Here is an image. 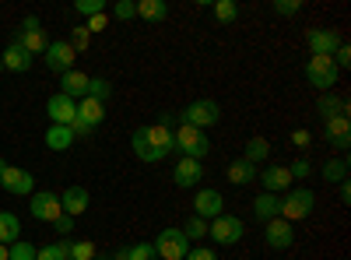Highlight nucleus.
Here are the masks:
<instances>
[{"mask_svg":"<svg viewBox=\"0 0 351 260\" xmlns=\"http://www.w3.org/2000/svg\"><path fill=\"white\" fill-rule=\"evenodd\" d=\"M130 148H134V155L141 158V162H162V158H169L172 155V130H165L162 123H155V127H137L134 130V137H130Z\"/></svg>","mask_w":351,"mask_h":260,"instance_id":"f257e3e1","label":"nucleus"},{"mask_svg":"<svg viewBox=\"0 0 351 260\" xmlns=\"http://www.w3.org/2000/svg\"><path fill=\"white\" fill-rule=\"evenodd\" d=\"M172 144H176L172 152H180L183 158H197V162L211 152V141H208V134L197 130V127H183V123L172 130Z\"/></svg>","mask_w":351,"mask_h":260,"instance_id":"f03ea898","label":"nucleus"},{"mask_svg":"<svg viewBox=\"0 0 351 260\" xmlns=\"http://www.w3.org/2000/svg\"><path fill=\"white\" fill-rule=\"evenodd\" d=\"M313 208H316V193L313 190H306V187H291L285 197H281V218L285 222H306L309 215H313Z\"/></svg>","mask_w":351,"mask_h":260,"instance_id":"7ed1b4c3","label":"nucleus"},{"mask_svg":"<svg viewBox=\"0 0 351 260\" xmlns=\"http://www.w3.org/2000/svg\"><path fill=\"white\" fill-rule=\"evenodd\" d=\"M306 81L313 84V88L324 95V92H334V84L341 81V71L334 64V56H309L306 64Z\"/></svg>","mask_w":351,"mask_h":260,"instance_id":"20e7f679","label":"nucleus"},{"mask_svg":"<svg viewBox=\"0 0 351 260\" xmlns=\"http://www.w3.org/2000/svg\"><path fill=\"white\" fill-rule=\"evenodd\" d=\"M218 117H221V106L215 99H193L180 113V123L183 127H197V130H208L211 123H218Z\"/></svg>","mask_w":351,"mask_h":260,"instance_id":"39448f33","label":"nucleus"},{"mask_svg":"<svg viewBox=\"0 0 351 260\" xmlns=\"http://www.w3.org/2000/svg\"><path fill=\"white\" fill-rule=\"evenodd\" d=\"M208 236H211L218 246H236V243L246 236V225H243V218H236V215H218V218L208 222Z\"/></svg>","mask_w":351,"mask_h":260,"instance_id":"423d86ee","label":"nucleus"},{"mask_svg":"<svg viewBox=\"0 0 351 260\" xmlns=\"http://www.w3.org/2000/svg\"><path fill=\"white\" fill-rule=\"evenodd\" d=\"M152 246H155L158 260H183L190 253V239L183 236V228H162Z\"/></svg>","mask_w":351,"mask_h":260,"instance_id":"0eeeda50","label":"nucleus"},{"mask_svg":"<svg viewBox=\"0 0 351 260\" xmlns=\"http://www.w3.org/2000/svg\"><path fill=\"white\" fill-rule=\"evenodd\" d=\"M43 60H46V67H49L53 74H67V71H74V64H77V53L71 49L67 39H53V43L46 46V53H43Z\"/></svg>","mask_w":351,"mask_h":260,"instance_id":"6e6552de","label":"nucleus"},{"mask_svg":"<svg viewBox=\"0 0 351 260\" xmlns=\"http://www.w3.org/2000/svg\"><path fill=\"white\" fill-rule=\"evenodd\" d=\"M0 187H4L11 197H32V193H36L32 172L21 169V165H8V169H4V176H0Z\"/></svg>","mask_w":351,"mask_h":260,"instance_id":"1a4fd4ad","label":"nucleus"},{"mask_svg":"<svg viewBox=\"0 0 351 260\" xmlns=\"http://www.w3.org/2000/svg\"><path fill=\"white\" fill-rule=\"evenodd\" d=\"M341 43L344 39H341L337 28H309L306 32V46H309L313 56H334Z\"/></svg>","mask_w":351,"mask_h":260,"instance_id":"9d476101","label":"nucleus"},{"mask_svg":"<svg viewBox=\"0 0 351 260\" xmlns=\"http://www.w3.org/2000/svg\"><path fill=\"white\" fill-rule=\"evenodd\" d=\"M263 243H267L271 250H291L295 246V225L285 222V218H274L263 225Z\"/></svg>","mask_w":351,"mask_h":260,"instance_id":"9b49d317","label":"nucleus"},{"mask_svg":"<svg viewBox=\"0 0 351 260\" xmlns=\"http://www.w3.org/2000/svg\"><path fill=\"white\" fill-rule=\"evenodd\" d=\"M256 180L263 183V193H278V197L288 193L291 183H295V180H291V172H288V165H267V169H260Z\"/></svg>","mask_w":351,"mask_h":260,"instance_id":"f8f14e48","label":"nucleus"},{"mask_svg":"<svg viewBox=\"0 0 351 260\" xmlns=\"http://www.w3.org/2000/svg\"><path fill=\"white\" fill-rule=\"evenodd\" d=\"M60 215H64V208H60V193H49V190L32 193V218H36V222L53 225Z\"/></svg>","mask_w":351,"mask_h":260,"instance_id":"ddd939ff","label":"nucleus"},{"mask_svg":"<svg viewBox=\"0 0 351 260\" xmlns=\"http://www.w3.org/2000/svg\"><path fill=\"white\" fill-rule=\"evenodd\" d=\"M46 113H49V123H56V127H71V123H74V117H77V102L56 92V95H49Z\"/></svg>","mask_w":351,"mask_h":260,"instance_id":"4468645a","label":"nucleus"},{"mask_svg":"<svg viewBox=\"0 0 351 260\" xmlns=\"http://www.w3.org/2000/svg\"><path fill=\"white\" fill-rule=\"evenodd\" d=\"M193 215L204 218V222L225 215V197H221L218 190H197V197H193Z\"/></svg>","mask_w":351,"mask_h":260,"instance_id":"2eb2a0df","label":"nucleus"},{"mask_svg":"<svg viewBox=\"0 0 351 260\" xmlns=\"http://www.w3.org/2000/svg\"><path fill=\"white\" fill-rule=\"evenodd\" d=\"M200 180H204V165L197 158H180L176 162V169H172V183L176 187L190 190V187H200Z\"/></svg>","mask_w":351,"mask_h":260,"instance_id":"dca6fc26","label":"nucleus"},{"mask_svg":"<svg viewBox=\"0 0 351 260\" xmlns=\"http://www.w3.org/2000/svg\"><path fill=\"white\" fill-rule=\"evenodd\" d=\"M324 137L334 144L337 152H348V148H351V117H334V120H324Z\"/></svg>","mask_w":351,"mask_h":260,"instance_id":"f3484780","label":"nucleus"},{"mask_svg":"<svg viewBox=\"0 0 351 260\" xmlns=\"http://www.w3.org/2000/svg\"><path fill=\"white\" fill-rule=\"evenodd\" d=\"M88 190L84 187H67L64 193H60V208H64V215H71V218H77V215H84L88 211Z\"/></svg>","mask_w":351,"mask_h":260,"instance_id":"a211bd4d","label":"nucleus"},{"mask_svg":"<svg viewBox=\"0 0 351 260\" xmlns=\"http://www.w3.org/2000/svg\"><path fill=\"white\" fill-rule=\"evenodd\" d=\"M60 95L81 102V99L88 95V74H81V71H67V74H60Z\"/></svg>","mask_w":351,"mask_h":260,"instance_id":"6ab92c4d","label":"nucleus"},{"mask_svg":"<svg viewBox=\"0 0 351 260\" xmlns=\"http://www.w3.org/2000/svg\"><path fill=\"white\" fill-rule=\"evenodd\" d=\"M253 215H256V222H274V218H281V197L278 193H260L256 200H253Z\"/></svg>","mask_w":351,"mask_h":260,"instance_id":"aec40b11","label":"nucleus"},{"mask_svg":"<svg viewBox=\"0 0 351 260\" xmlns=\"http://www.w3.org/2000/svg\"><path fill=\"white\" fill-rule=\"evenodd\" d=\"M316 113L324 120H334V117H348V99L344 95H334V92H324L316 99Z\"/></svg>","mask_w":351,"mask_h":260,"instance_id":"412c9836","label":"nucleus"},{"mask_svg":"<svg viewBox=\"0 0 351 260\" xmlns=\"http://www.w3.org/2000/svg\"><path fill=\"white\" fill-rule=\"evenodd\" d=\"M11 46H18V49H25L28 56H32V60H36V56H43L46 53V36H43V28H39V32H18L14 39H11Z\"/></svg>","mask_w":351,"mask_h":260,"instance_id":"4be33fe9","label":"nucleus"},{"mask_svg":"<svg viewBox=\"0 0 351 260\" xmlns=\"http://www.w3.org/2000/svg\"><path fill=\"white\" fill-rule=\"evenodd\" d=\"M225 176H228V183H236V187H250L256 180V165H250L246 158H236V162H228Z\"/></svg>","mask_w":351,"mask_h":260,"instance_id":"5701e85b","label":"nucleus"},{"mask_svg":"<svg viewBox=\"0 0 351 260\" xmlns=\"http://www.w3.org/2000/svg\"><path fill=\"white\" fill-rule=\"evenodd\" d=\"M0 64H4V71H11V74H25V71L32 67L36 60H32V56H28L25 49L8 46V49H4V56H0Z\"/></svg>","mask_w":351,"mask_h":260,"instance_id":"b1692460","label":"nucleus"},{"mask_svg":"<svg viewBox=\"0 0 351 260\" xmlns=\"http://www.w3.org/2000/svg\"><path fill=\"white\" fill-rule=\"evenodd\" d=\"M74 141H77V137L71 134V127H56V123H49V130H46V148H49V152H67Z\"/></svg>","mask_w":351,"mask_h":260,"instance_id":"393cba45","label":"nucleus"},{"mask_svg":"<svg viewBox=\"0 0 351 260\" xmlns=\"http://www.w3.org/2000/svg\"><path fill=\"white\" fill-rule=\"evenodd\" d=\"M21 239V222L11 211H0V246H11Z\"/></svg>","mask_w":351,"mask_h":260,"instance_id":"a878e982","label":"nucleus"},{"mask_svg":"<svg viewBox=\"0 0 351 260\" xmlns=\"http://www.w3.org/2000/svg\"><path fill=\"white\" fill-rule=\"evenodd\" d=\"M165 14H169V4H165V0H137V18L158 25V21H165Z\"/></svg>","mask_w":351,"mask_h":260,"instance_id":"bb28decb","label":"nucleus"},{"mask_svg":"<svg viewBox=\"0 0 351 260\" xmlns=\"http://www.w3.org/2000/svg\"><path fill=\"white\" fill-rule=\"evenodd\" d=\"M250 165H263L271 158V141L267 137H250L246 141V155H243Z\"/></svg>","mask_w":351,"mask_h":260,"instance_id":"cd10ccee","label":"nucleus"},{"mask_svg":"<svg viewBox=\"0 0 351 260\" xmlns=\"http://www.w3.org/2000/svg\"><path fill=\"white\" fill-rule=\"evenodd\" d=\"M77 117H81L88 127H99V123L106 120V106L95 102V99H81V102H77Z\"/></svg>","mask_w":351,"mask_h":260,"instance_id":"c85d7f7f","label":"nucleus"},{"mask_svg":"<svg viewBox=\"0 0 351 260\" xmlns=\"http://www.w3.org/2000/svg\"><path fill=\"white\" fill-rule=\"evenodd\" d=\"M211 14L218 25H236L239 21V4L236 0H218V4H211Z\"/></svg>","mask_w":351,"mask_h":260,"instance_id":"c756f323","label":"nucleus"},{"mask_svg":"<svg viewBox=\"0 0 351 260\" xmlns=\"http://www.w3.org/2000/svg\"><path fill=\"white\" fill-rule=\"evenodd\" d=\"M348 180V158L341 155V158H327L324 162V183L330 187V183H344Z\"/></svg>","mask_w":351,"mask_h":260,"instance_id":"7c9ffc66","label":"nucleus"},{"mask_svg":"<svg viewBox=\"0 0 351 260\" xmlns=\"http://www.w3.org/2000/svg\"><path fill=\"white\" fill-rule=\"evenodd\" d=\"M109 95H112V84L106 81V78H88V95L84 99H95V102H109Z\"/></svg>","mask_w":351,"mask_h":260,"instance_id":"2f4dec72","label":"nucleus"},{"mask_svg":"<svg viewBox=\"0 0 351 260\" xmlns=\"http://www.w3.org/2000/svg\"><path fill=\"white\" fill-rule=\"evenodd\" d=\"M71 243H49V246H43V250H36V260H71Z\"/></svg>","mask_w":351,"mask_h":260,"instance_id":"473e14b6","label":"nucleus"},{"mask_svg":"<svg viewBox=\"0 0 351 260\" xmlns=\"http://www.w3.org/2000/svg\"><path fill=\"white\" fill-rule=\"evenodd\" d=\"M67 253H71V260H92L99 250H95V243H92V239H77V243H71V250H67Z\"/></svg>","mask_w":351,"mask_h":260,"instance_id":"72a5a7b5","label":"nucleus"},{"mask_svg":"<svg viewBox=\"0 0 351 260\" xmlns=\"http://www.w3.org/2000/svg\"><path fill=\"white\" fill-rule=\"evenodd\" d=\"M8 257H11V260H36V246L25 243V239H18V243L8 246Z\"/></svg>","mask_w":351,"mask_h":260,"instance_id":"f704fd0d","label":"nucleus"},{"mask_svg":"<svg viewBox=\"0 0 351 260\" xmlns=\"http://www.w3.org/2000/svg\"><path fill=\"white\" fill-rule=\"evenodd\" d=\"M67 43H71V49H74V53H81V49H88L92 36H88V28H84V25H77V28H71V39H67Z\"/></svg>","mask_w":351,"mask_h":260,"instance_id":"c9c22d12","label":"nucleus"},{"mask_svg":"<svg viewBox=\"0 0 351 260\" xmlns=\"http://www.w3.org/2000/svg\"><path fill=\"white\" fill-rule=\"evenodd\" d=\"M183 236H186V239H204V236H208V222L193 215V218L186 222V228H183Z\"/></svg>","mask_w":351,"mask_h":260,"instance_id":"e433bc0d","label":"nucleus"},{"mask_svg":"<svg viewBox=\"0 0 351 260\" xmlns=\"http://www.w3.org/2000/svg\"><path fill=\"white\" fill-rule=\"evenodd\" d=\"M127 260H158V257L152 243H137V246H127Z\"/></svg>","mask_w":351,"mask_h":260,"instance_id":"4c0bfd02","label":"nucleus"},{"mask_svg":"<svg viewBox=\"0 0 351 260\" xmlns=\"http://www.w3.org/2000/svg\"><path fill=\"white\" fill-rule=\"evenodd\" d=\"M77 14H84V18H95V14H106V4L102 0H77Z\"/></svg>","mask_w":351,"mask_h":260,"instance_id":"58836bf2","label":"nucleus"},{"mask_svg":"<svg viewBox=\"0 0 351 260\" xmlns=\"http://www.w3.org/2000/svg\"><path fill=\"white\" fill-rule=\"evenodd\" d=\"M112 18H116V21H130V18H137V4H134V0H120V4L112 8Z\"/></svg>","mask_w":351,"mask_h":260,"instance_id":"ea45409f","label":"nucleus"},{"mask_svg":"<svg viewBox=\"0 0 351 260\" xmlns=\"http://www.w3.org/2000/svg\"><path fill=\"white\" fill-rule=\"evenodd\" d=\"M299 11H302V0H274V14H281V18H291Z\"/></svg>","mask_w":351,"mask_h":260,"instance_id":"a19ab883","label":"nucleus"},{"mask_svg":"<svg viewBox=\"0 0 351 260\" xmlns=\"http://www.w3.org/2000/svg\"><path fill=\"white\" fill-rule=\"evenodd\" d=\"M288 172H291V180H306L309 172H313V165H309V158L302 155V158H295V162L288 165Z\"/></svg>","mask_w":351,"mask_h":260,"instance_id":"79ce46f5","label":"nucleus"},{"mask_svg":"<svg viewBox=\"0 0 351 260\" xmlns=\"http://www.w3.org/2000/svg\"><path fill=\"white\" fill-rule=\"evenodd\" d=\"M334 64H337V71L351 67V49H348V43H341V46H337V53H334Z\"/></svg>","mask_w":351,"mask_h":260,"instance_id":"37998d69","label":"nucleus"},{"mask_svg":"<svg viewBox=\"0 0 351 260\" xmlns=\"http://www.w3.org/2000/svg\"><path fill=\"white\" fill-rule=\"evenodd\" d=\"M74 222H77V218H71V215H60V218L53 222V228H56L60 236H71V233H74Z\"/></svg>","mask_w":351,"mask_h":260,"instance_id":"c03bdc74","label":"nucleus"},{"mask_svg":"<svg viewBox=\"0 0 351 260\" xmlns=\"http://www.w3.org/2000/svg\"><path fill=\"white\" fill-rule=\"evenodd\" d=\"M183 260H218V253H215V250H208V246H193Z\"/></svg>","mask_w":351,"mask_h":260,"instance_id":"a18cd8bd","label":"nucleus"},{"mask_svg":"<svg viewBox=\"0 0 351 260\" xmlns=\"http://www.w3.org/2000/svg\"><path fill=\"white\" fill-rule=\"evenodd\" d=\"M106 25H109V18L106 14H95V18H88V36H95V32H106Z\"/></svg>","mask_w":351,"mask_h":260,"instance_id":"49530a36","label":"nucleus"},{"mask_svg":"<svg viewBox=\"0 0 351 260\" xmlns=\"http://www.w3.org/2000/svg\"><path fill=\"white\" fill-rule=\"evenodd\" d=\"M71 134H74V137H92V134H95V127H88L81 117H74V123H71Z\"/></svg>","mask_w":351,"mask_h":260,"instance_id":"de8ad7c7","label":"nucleus"},{"mask_svg":"<svg viewBox=\"0 0 351 260\" xmlns=\"http://www.w3.org/2000/svg\"><path fill=\"white\" fill-rule=\"evenodd\" d=\"M309 141H313V134L309 130H291V144H295V148H309Z\"/></svg>","mask_w":351,"mask_h":260,"instance_id":"09e8293b","label":"nucleus"},{"mask_svg":"<svg viewBox=\"0 0 351 260\" xmlns=\"http://www.w3.org/2000/svg\"><path fill=\"white\" fill-rule=\"evenodd\" d=\"M18 32H39V18H36V14H28V18L21 21V28H18Z\"/></svg>","mask_w":351,"mask_h":260,"instance_id":"8fccbe9b","label":"nucleus"},{"mask_svg":"<svg viewBox=\"0 0 351 260\" xmlns=\"http://www.w3.org/2000/svg\"><path fill=\"white\" fill-rule=\"evenodd\" d=\"M337 187H341V190H337V193H341V204H351V187H348V180L337 183Z\"/></svg>","mask_w":351,"mask_h":260,"instance_id":"3c124183","label":"nucleus"},{"mask_svg":"<svg viewBox=\"0 0 351 260\" xmlns=\"http://www.w3.org/2000/svg\"><path fill=\"white\" fill-rule=\"evenodd\" d=\"M109 257H112V260H127V246H123V250H116V253H109Z\"/></svg>","mask_w":351,"mask_h":260,"instance_id":"603ef678","label":"nucleus"},{"mask_svg":"<svg viewBox=\"0 0 351 260\" xmlns=\"http://www.w3.org/2000/svg\"><path fill=\"white\" fill-rule=\"evenodd\" d=\"M92 260H112V257H109V253H95Z\"/></svg>","mask_w":351,"mask_h":260,"instance_id":"864d4df0","label":"nucleus"},{"mask_svg":"<svg viewBox=\"0 0 351 260\" xmlns=\"http://www.w3.org/2000/svg\"><path fill=\"white\" fill-rule=\"evenodd\" d=\"M0 260H11V257H8V246H0Z\"/></svg>","mask_w":351,"mask_h":260,"instance_id":"5fc2aeb1","label":"nucleus"},{"mask_svg":"<svg viewBox=\"0 0 351 260\" xmlns=\"http://www.w3.org/2000/svg\"><path fill=\"white\" fill-rule=\"evenodd\" d=\"M4 169H8V162H4V158H0V176H4Z\"/></svg>","mask_w":351,"mask_h":260,"instance_id":"6e6d98bb","label":"nucleus"},{"mask_svg":"<svg viewBox=\"0 0 351 260\" xmlns=\"http://www.w3.org/2000/svg\"><path fill=\"white\" fill-rule=\"evenodd\" d=\"M0 71H4V64H0Z\"/></svg>","mask_w":351,"mask_h":260,"instance_id":"4d7b16f0","label":"nucleus"}]
</instances>
